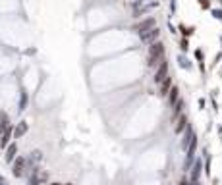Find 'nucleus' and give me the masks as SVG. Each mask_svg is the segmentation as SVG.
<instances>
[{
	"label": "nucleus",
	"mask_w": 222,
	"mask_h": 185,
	"mask_svg": "<svg viewBox=\"0 0 222 185\" xmlns=\"http://www.w3.org/2000/svg\"><path fill=\"white\" fill-rule=\"evenodd\" d=\"M180 64H182V66H184V68H189V62H188V60H185V58H180Z\"/></svg>",
	"instance_id": "obj_11"
},
{
	"label": "nucleus",
	"mask_w": 222,
	"mask_h": 185,
	"mask_svg": "<svg viewBox=\"0 0 222 185\" xmlns=\"http://www.w3.org/2000/svg\"><path fill=\"white\" fill-rule=\"evenodd\" d=\"M135 2H137V4H139V2H143V0H135Z\"/></svg>",
	"instance_id": "obj_13"
},
{
	"label": "nucleus",
	"mask_w": 222,
	"mask_h": 185,
	"mask_svg": "<svg viewBox=\"0 0 222 185\" xmlns=\"http://www.w3.org/2000/svg\"><path fill=\"white\" fill-rule=\"evenodd\" d=\"M54 185H60V183H54Z\"/></svg>",
	"instance_id": "obj_15"
},
{
	"label": "nucleus",
	"mask_w": 222,
	"mask_h": 185,
	"mask_svg": "<svg viewBox=\"0 0 222 185\" xmlns=\"http://www.w3.org/2000/svg\"><path fill=\"white\" fill-rule=\"evenodd\" d=\"M170 89H172V79H170V77H166V79L160 83V95H162V96H164V95H168Z\"/></svg>",
	"instance_id": "obj_6"
},
{
	"label": "nucleus",
	"mask_w": 222,
	"mask_h": 185,
	"mask_svg": "<svg viewBox=\"0 0 222 185\" xmlns=\"http://www.w3.org/2000/svg\"><path fill=\"white\" fill-rule=\"evenodd\" d=\"M164 62V45L162 42H153L149 46V66L155 68V66H160Z\"/></svg>",
	"instance_id": "obj_1"
},
{
	"label": "nucleus",
	"mask_w": 222,
	"mask_h": 185,
	"mask_svg": "<svg viewBox=\"0 0 222 185\" xmlns=\"http://www.w3.org/2000/svg\"><path fill=\"white\" fill-rule=\"evenodd\" d=\"M180 185H185V181H182V183H180Z\"/></svg>",
	"instance_id": "obj_14"
},
{
	"label": "nucleus",
	"mask_w": 222,
	"mask_h": 185,
	"mask_svg": "<svg viewBox=\"0 0 222 185\" xmlns=\"http://www.w3.org/2000/svg\"><path fill=\"white\" fill-rule=\"evenodd\" d=\"M14 152H16V147H10V151H8V160L14 158Z\"/></svg>",
	"instance_id": "obj_10"
},
{
	"label": "nucleus",
	"mask_w": 222,
	"mask_h": 185,
	"mask_svg": "<svg viewBox=\"0 0 222 185\" xmlns=\"http://www.w3.org/2000/svg\"><path fill=\"white\" fill-rule=\"evenodd\" d=\"M166 77H168V62L164 60L160 66H159V69H156V73H155V81H156V83H162Z\"/></svg>",
	"instance_id": "obj_3"
},
{
	"label": "nucleus",
	"mask_w": 222,
	"mask_h": 185,
	"mask_svg": "<svg viewBox=\"0 0 222 185\" xmlns=\"http://www.w3.org/2000/svg\"><path fill=\"white\" fill-rule=\"evenodd\" d=\"M201 6L203 8H209V0H201Z\"/></svg>",
	"instance_id": "obj_12"
},
{
	"label": "nucleus",
	"mask_w": 222,
	"mask_h": 185,
	"mask_svg": "<svg viewBox=\"0 0 222 185\" xmlns=\"http://www.w3.org/2000/svg\"><path fill=\"white\" fill-rule=\"evenodd\" d=\"M212 16L216 19H222V10H212Z\"/></svg>",
	"instance_id": "obj_9"
},
{
	"label": "nucleus",
	"mask_w": 222,
	"mask_h": 185,
	"mask_svg": "<svg viewBox=\"0 0 222 185\" xmlns=\"http://www.w3.org/2000/svg\"><path fill=\"white\" fill-rule=\"evenodd\" d=\"M178 95H180V91H178V87H172L170 89V92H168V102L174 106L176 102H178Z\"/></svg>",
	"instance_id": "obj_7"
},
{
	"label": "nucleus",
	"mask_w": 222,
	"mask_h": 185,
	"mask_svg": "<svg viewBox=\"0 0 222 185\" xmlns=\"http://www.w3.org/2000/svg\"><path fill=\"white\" fill-rule=\"evenodd\" d=\"M159 35H160L159 27H155V29L147 31V33H143V35H139V37H141V41H143V42H149V45H153V42H156V39H159Z\"/></svg>",
	"instance_id": "obj_4"
},
{
	"label": "nucleus",
	"mask_w": 222,
	"mask_h": 185,
	"mask_svg": "<svg viewBox=\"0 0 222 185\" xmlns=\"http://www.w3.org/2000/svg\"><path fill=\"white\" fill-rule=\"evenodd\" d=\"M185 124H188V118L180 116V120H178V124H176V133H182L185 129Z\"/></svg>",
	"instance_id": "obj_8"
},
{
	"label": "nucleus",
	"mask_w": 222,
	"mask_h": 185,
	"mask_svg": "<svg viewBox=\"0 0 222 185\" xmlns=\"http://www.w3.org/2000/svg\"><path fill=\"white\" fill-rule=\"evenodd\" d=\"M156 6H159V2H151V4H145V6H135V16H141V14H145V12H149V10H153V8H156Z\"/></svg>",
	"instance_id": "obj_5"
},
{
	"label": "nucleus",
	"mask_w": 222,
	"mask_h": 185,
	"mask_svg": "<svg viewBox=\"0 0 222 185\" xmlns=\"http://www.w3.org/2000/svg\"><path fill=\"white\" fill-rule=\"evenodd\" d=\"M156 27V19L155 18H147V19H143V21H139L137 25L133 27L135 31H137L139 35H143V33H147V31H151V29H155Z\"/></svg>",
	"instance_id": "obj_2"
}]
</instances>
